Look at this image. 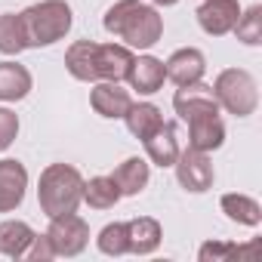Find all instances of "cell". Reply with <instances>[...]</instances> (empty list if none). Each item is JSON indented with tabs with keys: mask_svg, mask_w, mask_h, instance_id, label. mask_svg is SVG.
<instances>
[{
	"mask_svg": "<svg viewBox=\"0 0 262 262\" xmlns=\"http://www.w3.org/2000/svg\"><path fill=\"white\" fill-rule=\"evenodd\" d=\"M102 25H105L108 34L126 40V47H133V50H148L164 34L161 13L148 4H139V0H117L105 13Z\"/></svg>",
	"mask_w": 262,
	"mask_h": 262,
	"instance_id": "1",
	"label": "cell"
},
{
	"mask_svg": "<svg viewBox=\"0 0 262 262\" xmlns=\"http://www.w3.org/2000/svg\"><path fill=\"white\" fill-rule=\"evenodd\" d=\"M83 201V179L74 167L68 164H50L40 173V185H37V204L40 210L53 219L62 213H74L77 204Z\"/></svg>",
	"mask_w": 262,
	"mask_h": 262,
	"instance_id": "2",
	"label": "cell"
},
{
	"mask_svg": "<svg viewBox=\"0 0 262 262\" xmlns=\"http://www.w3.org/2000/svg\"><path fill=\"white\" fill-rule=\"evenodd\" d=\"M28 47H50L71 31V7L65 0H43L19 13Z\"/></svg>",
	"mask_w": 262,
	"mask_h": 262,
	"instance_id": "3",
	"label": "cell"
},
{
	"mask_svg": "<svg viewBox=\"0 0 262 262\" xmlns=\"http://www.w3.org/2000/svg\"><path fill=\"white\" fill-rule=\"evenodd\" d=\"M213 96H216L219 108H225L234 117H250L256 111V105H259L256 80L244 68H225L213 83Z\"/></svg>",
	"mask_w": 262,
	"mask_h": 262,
	"instance_id": "4",
	"label": "cell"
},
{
	"mask_svg": "<svg viewBox=\"0 0 262 262\" xmlns=\"http://www.w3.org/2000/svg\"><path fill=\"white\" fill-rule=\"evenodd\" d=\"M47 237H50L56 256H77L90 244V225L77 213H62V216L50 219Z\"/></svg>",
	"mask_w": 262,
	"mask_h": 262,
	"instance_id": "5",
	"label": "cell"
},
{
	"mask_svg": "<svg viewBox=\"0 0 262 262\" xmlns=\"http://www.w3.org/2000/svg\"><path fill=\"white\" fill-rule=\"evenodd\" d=\"M173 167H176V179H179V185L185 191L201 194V191H210L213 182H216V173H213V164H210L207 151L185 148V151H179Z\"/></svg>",
	"mask_w": 262,
	"mask_h": 262,
	"instance_id": "6",
	"label": "cell"
},
{
	"mask_svg": "<svg viewBox=\"0 0 262 262\" xmlns=\"http://www.w3.org/2000/svg\"><path fill=\"white\" fill-rule=\"evenodd\" d=\"M173 108L182 120H191L198 114H219V102L213 96V86L194 80V83H182L173 96Z\"/></svg>",
	"mask_w": 262,
	"mask_h": 262,
	"instance_id": "7",
	"label": "cell"
},
{
	"mask_svg": "<svg viewBox=\"0 0 262 262\" xmlns=\"http://www.w3.org/2000/svg\"><path fill=\"white\" fill-rule=\"evenodd\" d=\"M241 16V7H237V0H204V4L198 7V25L213 34V37H222L234 28Z\"/></svg>",
	"mask_w": 262,
	"mask_h": 262,
	"instance_id": "8",
	"label": "cell"
},
{
	"mask_svg": "<svg viewBox=\"0 0 262 262\" xmlns=\"http://www.w3.org/2000/svg\"><path fill=\"white\" fill-rule=\"evenodd\" d=\"M25 188H28V170L13 158L0 161V213H13L16 207H22Z\"/></svg>",
	"mask_w": 262,
	"mask_h": 262,
	"instance_id": "9",
	"label": "cell"
},
{
	"mask_svg": "<svg viewBox=\"0 0 262 262\" xmlns=\"http://www.w3.org/2000/svg\"><path fill=\"white\" fill-rule=\"evenodd\" d=\"M133 53L129 47L120 43H96V77L99 80H123L129 74V65H133Z\"/></svg>",
	"mask_w": 262,
	"mask_h": 262,
	"instance_id": "10",
	"label": "cell"
},
{
	"mask_svg": "<svg viewBox=\"0 0 262 262\" xmlns=\"http://www.w3.org/2000/svg\"><path fill=\"white\" fill-rule=\"evenodd\" d=\"M188 123V148L194 151H216L225 142V123L219 120V114H198Z\"/></svg>",
	"mask_w": 262,
	"mask_h": 262,
	"instance_id": "11",
	"label": "cell"
},
{
	"mask_svg": "<svg viewBox=\"0 0 262 262\" xmlns=\"http://www.w3.org/2000/svg\"><path fill=\"white\" fill-rule=\"evenodd\" d=\"M164 71H167V77H170L176 86H182V83H194V80L204 77V71H207V59H204L201 50H194V47H182V50H176V53L167 59Z\"/></svg>",
	"mask_w": 262,
	"mask_h": 262,
	"instance_id": "12",
	"label": "cell"
},
{
	"mask_svg": "<svg viewBox=\"0 0 262 262\" xmlns=\"http://www.w3.org/2000/svg\"><path fill=\"white\" fill-rule=\"evenodd\" d=\"M90 105H93L96 114L117 120V117L126 114V108L133 105V99H129V93L120 90L114 80H102V83L93 86V93H90Z\"/></svg>",
	"mask_w": 262,
	"mask_h": 262,
	"instance_id": "13",
	"label": "cell"
},
{
	"mask_svg": "<svg viewBox=\"0 0 262 262\" xmlns=\"http://www.w3.org/2000/svg\"><path fill=\"white\" fill-rule=\"evenodd\" d=\"M126 80H129V86H133L136 93L151 96V93H158V90L164 86V80H167L164 62L155 59V56H139V59H133V65H129Z\"/></svg>",
	"mask_w": 262,
	"mask_h": 262,
	"instance_id": "14",
	"label": "cell"
},
{
	"mask_svg": "<svg viewBox=\"0 0 262 262\" xmlns=\"http://www.w3.org/2000/svg\"><path fill=\"white\" fill-rule=\"evenodd\" d=\"M145 142V155H148V161L151 164H158V167H173L176 164V158H179V139H176V123H161L155 133L148 136V139H142Z\"/></svg>",
	"mask_w": 262,
	"mask_h": 262,
	"instance_id": "15",
	"label": "cell"
},
{
	"mask_svg": "<svg viewBox=\"0 0 262 262\" xmlns=\"http://www.w3.org/2000/svg\"><path fill=\"white\" fill-rule=\"evenodd\" d=\"M161 222L151 219V216H139V219H129L126 222V241H129V253H139V256H148L161 247Z\"/></svg>",
	"mask_w": 262,
	"mask_h": 262,
	"instance_id": "16",
	"label": "cell"
},
{
	"mask_svg": "<svg viewBox=\"0 0 262 262\" xmlns=\"http://www.w3.org/2000/svg\"><path fill=\"white\" fill-rule=\"evenodd\" d=\"M65 68L74 80H83V83H93L99 80L96 77V43L93 40H77L68 47L65 53Z\"/></svg>",
	"mask_w": 262,
	"mask_h": 262,
	"instance_id": "17",
	"label": "cell"
},
{
	"mask_svg": "<svg viewBox=\"0 0 262 262\" xmlns=\"http://www.w3.org/2000/svg\"><path fill=\"white\" fill-rule=\"evenodd\" d=\"M34 241V231L28 222L22 219H7V222H0V253L10 256V259H22L28 253Z\"/></svg>",
	"mask_w": 262,
	"mask_h": 262,
	"instance_id": "18",
	"label": "cell"
},
{
	"mask_svg": "<svg viewBox=\"0 0 262 262\" xmlns=\"http://www.w3.org/2000/svg\"><path fill=\"white\" fill-rule=\"evenodd\" d=\"M111 179H114L120 198H133V194H139V191L148 185V164H145L142 158H126V161L111 173Z\"/></svg>",
	"mask_w": 262,
	"mask_h": 262,
	"instance_id": "19",
	"label": "cell"
},
{
	"mask_svg": "<svg viewBox=\"0 0 262 262\" xmlns=\"http://www.w3.org/2000/svg\"><path fill=\"white\" fill-rule=\"evenodd\" d=\"M31 93V71L16 62H0V102H19Z\"/></svg>",
	"mask_w": 262,
	"mask_h": 262,
	"instance_id": "20",
	"label": "cell"
},
{
	"mask_svg": "<svg viewBox=\"0 0 262 262\" xmlns=\"http://www.w3.org/2000/svg\"><path fill=\"white\" fill-rule=\"evenodd\" d=\"M123 120H126V129H129V133H133L136 139H148L155 129L164 123L161 108H158V105H151V102L129 105V108H126V114H123Z\"/></svg>",
	"mask_w": 262,
	"mask_h": 262,
	"instance_id": "21",
	"label": "cell"
},
{
	"mask_svg": "<svg viewBox=\"0 0 262 262\" xmlns=\"http://www.w3.org/2000/svg\"><path fill=\"white\" fill-rule=\"evenodd\" d=\"M259 241L253 244H225V241H210L198 250L201 262H228V259H256L259 256Z\"/></svg>",
	"mask_w": 262,
	"mask_h": 262,
	"instance_id": "22",
	"label": "cell"
},
{
	"mask_svg": "<svg viewBox=\"0 0 262 262\" xmlns=\"http://www.w3.org/2000/svg\"><path fill=\"white\" fill-rule=\"evenodd\" d=\"M222 213L237 225H259L262 222V207L247 194H222Z\"/></svg>",
	"mask_w": 262,
	"mask_h": 262,
	"instance_id": "23",
	"label": "cell"
},
{
	"mask_svg": "<svg viewBox=\"0 0 262 262\" xmlns=\"http://www.w3.org/2000/svg\"><path fill=\"white\" fill-rule=\"evenodd\" d=\"M83 201L93 210H111L120 201V191L111 176H93L90 182H83Z\"/></svg>",
	"mask_w": 262,
	"mask_h": 262,
	"instance_id": "24",
	"label": "cell"
},
{
	"mask_svg": "<svg viewBox=\"0 0 262 262\" xmlns=\"http://www.w3.org/2000/svg\"><path fill=\"white\" fill-rule=\"evenodd\" d=\"M22 50H28L25 31H22V19L16 13H4V16H0V53H4V56H16Z\"/></svg>",
	"mask_w": 262,
	"mask_h": 262,
	"instance_id": "25",
	"label": "cell"
},
{
	"mask_svg": "<svg viewBox=\"0 0 262 262\" xmlns=\"http://www.w3.org/2000/svg\"><path fill=\"white\" fill-rule=\"evenodd\" d=\"M231 31H234V34H237V40H241V43H247V47L262 43V7L256 4V7H250L247 13H241Z\"/></svg>",
	"mask_w": 262,
	"mask_h": 262,
	"instance_id": "26",
	"label": "cell"
},
{
	"mask_svg": "<svg viewBox=\"0 0 262 262\" xmlns=\"http://www.w3.org/2000/svg\"><path fill=\"white\" fill-rule=\"evenodd\" d=\"M96 244H99V250H102L105 256H123V253H129L126 222H111V225H105V228L99 231Z\"/></svg>",
	"mask_w": 262,
	"mask_h": 262,
	"instance_id": "27",
	"label": "cell"
},
{
	"mask_svg": "<svg viewBox=\"0 0 262 262\" xmlns=\"http://www.w3.org/2000/svg\"><path fill=\"white\" fill-rule=\"evenodd\" d=\"M19 136V117L10 108H0V151H7Z\"/></svg>",
	"mask_w": 262,
	"mask_h": 262,
	"instance_id": "28",
	"label": "cell"
},
{
	"mask_svg": "<svg viewBox=\"0 0 262 262\" xmlns=\"http://www.w3.org/2000/svg\"><path fill=\"white\" fill-rule=\"evenodd\" d=\"M28 259H34V262H40V259H53L56 253H53V244H50V237L47 234H34V241H31V247H28V253H25Z\"/></svg>",
	"mask_w": 262,
	"mask_h": 262,
	"instance_id": "29",
	"label": "cell"
},
{
	"mask_svg": "<svg viewBox=\"0 0 262 262\" xmlns=\"http://www.w3.org/2000/svg\"><path fill=\"white\" fill-rule=\"evenodd\" d=\"M158 7H173V4H179V0H155Z\"/></svg>",
	"mask_w": 262,
	"mask_h": 262,
	"instance_id": "30",
	"label": "cell"
}]
</instances>
